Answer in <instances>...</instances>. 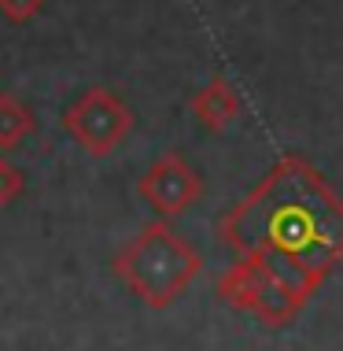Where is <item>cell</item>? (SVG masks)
<instances>
[{"label":"cell","instance_id":"cell-1","mask_svg":"<svg viewBox=\"0 0 343 351\" xmlns=\"http://www.w3.org/2000/svg\"><path fill=\"white\" fill-rule=\"evenodd\" d=\"M218 237L307 307L343 263V200L318 167L284 156L218 218Z\"/></svg>","mask_w":343,"mask_h":351},{"label":"cell","instance_id":"cell-2","mask_svg":"<svg viewBox=\"0 0 343 351\" xmlns=\"http://www.w3.org/2000/svg\"><path fill=\"white\" fill-rule=\"evenodd\" d=\"M114 278L151 311H166L188 292L203 270V255L166 218L140 226V233L114 255Z\"/></svg>","mask_w":343,"mask_h":351},{"label":"cell","instance_id":"cell-3","mask_svg":"<svg viewBox=\"0 0 343 351\" xmlns=\"http://www.w3.org/2000/svg\"><path fill=\"white\" fill-rule=\"evenodd\" d=\"M63 130L85 156L103 159L133 134V111L107 85H89L63 108Z\"/></svg>","mask_w":343,"mask_h":351},{"label":"cell","instance_id":"cell-4","mask_svg":"<svg viewBox=\"0 0 343 351\" xmlns=\"http://www.w3.org/2000/svg\"><path fill=\"white\" fill-rule=\"evenodd\" d=\"M214 292L225 307L244 311V315L259 318L262 326H270V329L292 326L295 315L303 311V303L295 300L281 281H273L262 267H255V263H247V259H236L233 267L218 278Z\"/></svg>","mask_w":343,"mask_h":351},{"label":"cell","instance_id":"cell-5","mask_svg":"<svg viewBox=\"0 0 343 351\" xmlns=\"http://www.w3.org/2000/svg\"><path fill=\"white\" fill-rule=\"evenodd\" d=\"M137 193L159 218H177L203 196V178L181 152H163L137 182Z\"/></svg>","mask_w":343,"mask_h":351},{"label":"cell","instance_id":"cell-6","mask_svg":"<svg viewBox=\"0 0 343 351\" xmlns=\"http://www.w3.org/2000/svg\"><path fill=\"white\" fill-rule=\"evenodd\" d=\"M188 108H192V115H196V122H199L203 130L222 134V130L233 126L236 115H240V97H236V89L222 78V74H214V78L203 85V89L192 93Z\"/></svg>","mask_w":343,"mask_h":351},{"label":"cell","instance_id":"cell-7","mask_svg":"<svg viewBox=\"0 0 343 351\" xmlns=\"http://www.w3.org/2000/svg\"><path fill=\"white\" fill-rule=\"evenodd\" d=\"M34 130V111L15 93H0V152H15Z\"/></svg>","mask_w":343,"mask_h":351},{"label":"cell","instance_id":"cell-8","mask_svg":"<svg viewBox=\"0 0 343 351\" xmlns=\"http://www.w3.org/2000/svg\"><path fill=\"white\" fill-rule=\"evenodd\" d=\"M26 193V174L0 156V207H12Z\"/></svg>","mask_w":343,"mask_h":351},{"label":"cell","instance_id":"cell-9","mask_svg":"<svg viewBox=\"0 0 343 351\" xmlns=\"http://www.w3.org/2000/svg\"><path fill=\"white\" fill-rule=\"evenodd\" d=\"M45 0H0V15L8 23H30L34 15H41Z\"/></svg>","mask_w":343,"mask_h":351}]
</instances>
